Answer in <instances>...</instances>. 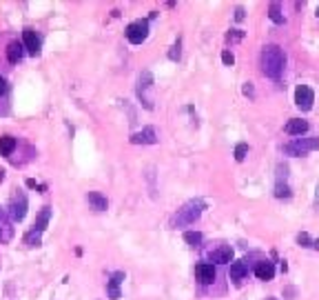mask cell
Here are the masks:
<instances>
[{"label": "cell", "mask_w": 319, "mask_h": 300, "mask_svg": "<svg viewBox=\"0 0 319 300\" xmlns=\"http://www.w3.org/2000/svg\"><path fill=\"white\" fill-rule=\"evenodd\" d=\"M49 218H51V209H49V207H45L40 213H38L36 222H33V231H38V233H45L47 225H49Z\"/></svg>", "instance_id": "obj_17"}, {"label": "cell", "mask_w": 319, "mask_h": 300, "mask_svg": "<svg viewBox=\"0 0 319 300\" xmlns=\"http://www.w3.org/2000/svg\"><path fill=\"white\" fill-rule=\"evenodd\" d=\"M313 247H315V249L319 251V240H315V242H313Z\"/></svg>", "instance_id": "obj_34"}, {"label": "cell", "mask_w": 319, "mask_h": 300, "mask_svg": "<svg viewBox=\"0 0 319 300\" xmlns=\"http://www.w3.org/2000/svg\"><path fill=\"white\" fill-rule=\"evenodd\" d=\"M315 149H319V138H295L288 145H284L286 156H306Z\"/></svg>", "instance_id": "obj_3"}, {"label": "cell", "mask_w": 319, "mask_h": 300, "mask_svg": "<svg viewBox=\"0 0 319 300\" xmlns=\"http://www.w3.org/2000/svg\"><path fill=\"white\" fill-rule=\"evenodd\" d=\"M222 63L231 67L233 63H235V56H233V54H231V51H228V49H226V51H222Z\"/></svg>", "instance_id": "obj_26"}, {"label": "cell", "mask_w": 319, "mask_h": 300, "mask_svg": "<svg viewBox=\"0 0 319 300\" xmlns=\"http://www.w3.org/2000/svg\"><path fill=\"white\" fill-rule=\"evenodd\" d=\"M228 274H231L233 280H242L249 274V267H246L244 260H237V263H231V271H228Z\"/></svg>", "instance_id": "obj_18"}, {"label": "cell", "mask_w": 319, "mask_h": 300, "mask_svg": "<svg viewBox=\"0 0 319 300\" xmlns=\"http://www.w3.org/2000/svg\"><path fill=\"white\" fill-rule=\"evenodd\" d=\"M208 260H211V263H220V265L231 263V260H233V249L228 245L217 247V249H213L211 254H208Z\"/></svg>", "instance_id": "obj_11"}, {"label": "cell", "mask_w": 319, "mask_h": 300, "mask_svg": "<svg viewBox=\"0 0 319 300\" xmlns=\"http://www.w3.org/2000/svg\"><path fill=\"white\" fill-rule=\"evenodd\" d=\"M180 47H182V45H180V40L171 47V51H169V58L171 60H180V54H182V51H180Z\"/></svg>", "instance_id": "obj_25"}, {"label": "cell", "mask_w": 319, "mask_h": 300, "mask_svg": "<svg viewBox=\"0 0 319 300\" xmlns=\"http://www.w3.org/2000/svg\"><path fill=\"white\" fill-rule=\"evenodd\" d=\"M313 102H315V94H313V89L306 87V85H299V87L295 89V104H297L302 111H311Z\"/></svg>", "instance_id": "obj_7"}, {"label": "cell", "mask_w": 319, "mask_h": 300, "mask_svg": "<svg viewBox=\"0 0 319 300\" xmlns=\"http://www.w3.org/2000/svg\"><path fill=\"white\" fill-rule=\"evenodd\" d=\"M266 300H277V298H266Z\"/></svg>", "instance_id": "obj_35"}, {"label": "cell", "mask_w": 319, "mask_h": 300, "mask_svg": "<svg viewBox=\"0 0 319 300\" xmlns=\"http://www.w3.org/2000/svg\"><path fill=\"white\" fill-rule=\"evenodd\" d=\"M184 240H187L191 247H199L202 245V233L199 231H187L184 233Z\"/></svg>", "instance_id": "obj_22"}, {"label": "cell", "mask_w": 319, "mask_h": 300, "mask_svg": "<svg viewBox=\"0 0 319 300\" xmlns=\"http://www.w3.org/2000/svg\"><path fill=\"white\" fill-rule=\"evenodd\" d=\"M87 202L91 204L96 211H107L109 209V200H107V196H102L100 192H89L87 194Z\"/></svg>", "instance_id": "obj_15"}, {"label": "cell", "mask_w": 319, "mask_h": 300, "mask_svg": "<svg viewBox=\"0 0 319 300\" xmlns=\"http://www.w3.org/2000/svg\"><path fill=\"white\" fill-rule=\"evenodd\" d=\"M242 92H244V96H255V89H253V83H244V87H242Z\"/></svg>", "instance_id": "obj_28"}, {"label": "cell", "mask_w": 319, "mask_h": 300, "mask_svg": "<svg viewBox=\"0 0 319 300\" xmlns=\"http://www.w3.org/2000/svg\"><path fill=\"white\" fill-rule=\"evenodd\" d=\"M315 209L319 211V183H317V187H315Z\"/></svg>", "instance_id": "obj_32"}, {"label": "cell", "mask_w": 319, "mask_h": 300, "mask_svg": "<svg viewBox=\"0 0 319 300\" xmlns=\"http://www.w3.org/2000/svg\"><path fill=\"white\" fill-rule=\"evenodd\" d=\"M4 180V169H0V183Z\"/></svg>", "instance_id": "obj_33"}, {"label": "cell", "mask_w": 319, "mask_h": 300, "mask_svg": "<svg viewBox=\"0 0 319 300\" xmlns=\"http://www.w3.org/2000/svg\"><path fill=\"white\" fill-rule=\"evenodd\" d=\"M131 142L133 145H155L158 142V131H155V127H144L142 131L133 133Z\"/></svg>", "instance_id": "obj_9"}, {"label": "cell", "mask_w": 319, "mask_h": 300, "mask_svg": "<svg viewBox=\"0 0 319 300\" xmlns=\"http://www.w3.org/2000/svg\"><path fill=\"white\" fill-rule=\"evenodd\" d=\"M22 58H25V45L18 42V40H11L7 45V60L11 65H18Z\"/></svg>", "instance_id": "obj_12"}, {"label": "cell", "mask_w": 319, "mask_h": 300, "mask_svg": "<svg viewBox=\"0 0 319 300\" xmlns=\"http://www.w3.org/2000/svg\"><path fill=\"white\" fill-rule=\"evenodd\" d=\"M4 92H7V80H4L2 76H0V96H2Z\"/></svg>", "instance_id": "obj_31"}, {"label": "cell", "mask_w": 319, "mask_h": 300, "mask_svg": "<svg viewBox=\"0 0 319 300\" xmlns=\"http://www.w3.org/2000/svg\"><path fill=\"white\" fill-rule=\"evenodd\" d=\"M122 280H125V274H122V271H116V274L109 278V283H107L109 300H118V298H120V285H122Z\"/></svg>", "instance_id": "obj_13"}, {"label": "cell", "mask_w": 319, "mask_h": 300, "mask_svg": "<svg viewBox=\"0 0 319 300\" xmlns=\"http://www.w3.org/2000/svg\"><path fill=\"white\" fill-rule=\"evenodd\" d=\"M149 36V20H135L127 27V40L131 45H142Z\"/></svg>", "instance_id": "obj_5"}, {"label": "cell", "mask_w": 319, "mask_h": 300, "mask_svg": "<svg viewBox=\"0 0 319 300\" xmlns=\"http://www.w3.org/2000/svg\"><path fill=\"white\" fill-rule=\"evenodd\" d=\"M246 154H249V145H246V142H240V145L235 147V160L242 163V160L246 158Z\"/></svg>", "instance_id": "obj_23"}, {"label": "cell", "mask_w": 319, "mask_h": 300, "mask_svg": "<svg viewBox=\"0 0 319 300\" xmlns=\"http://www.w3.org/2000/svg\"><path fill=\"white\" fill-rule=\"evenodd\" d=\"M27 187H29V189H40V192H45V185H38L36 183V180H33V178H29V180H27Z\"/></svg>", "instance_id": "obj_29"}, {"label": "cell", "mask_w": 319, "mask_h": 300, "mask_svg": "<svg viewBox=\"0 0 319 300\" xmlns=\"http://www.w3.org/2000/svg\"><path fill=\"white\" fill-rule=\"evenodd\" d=\"M297 242H299V247H313V240H311V236H308L306 231H302L297 236Z\"/></svg>", "instance_id": "obj_24"}, {"label": "cell", "mask_w": 319, "mask_h": 300, "mask_svg": "<svg viewBox=\"0 0 319 300\" xmlns=\"http://www.w3.org/2000/svg\"><path fill=\"white\" fill-rule=\"evenodd\" d=\"M317 16H319V9H317Z\"/></svg>", "instance_id": "obj_36"}, {"label": "cell", "mask_w": 319, "mask_h": 300, "mask_svg": "<svg viewBox=\"0 0 319 300\" xmlns=\"http://www.w3.org/2000/svg\"><path fill=\"white\" fill-rule=\"evenodd\" d=\"M268 18L275 22V25H284V22H286V18H284V13H282V9H279L277 2H273L268 7Z\"/></svg>", "instance_id": "obj_20"}, {"label": "cell", "mask_w": 319, "mask_h": 300, "mask_svg": "<svg viewBox=\"0 0 319 300\" xmlns=\"http://www.w3.org/2000/svg\"><path fill=\"white\" fill-rule=\"evenodd\" d=\"M226 38H228V40H242V38H244V31H242V29H233Z\"/></svg>", "instance_id": "obj_27"}, {"label": "cell", "mask_w": 319, "mask_h": 300, "mask_svg": "<svg viewBox=\"0 0 319 300\" xmlns=\"http://www.w3.org/2000/svg\"><path fill=\"white\" fill-rule=\"evenodd\" d=\"M255 276L259 280H273V276H275V267L273 263H268V260H264V263H259L255 267Z\"/></svg>", "instance_id": "obj_16"}, {"label": "cell", "mask_w": 319, "mask_h": 300, "mask_svg": "<svg viewBox=\"0 0 319 300\" xmlns=\"http://www.w3.org/2000/svg\"><path fill=\"white\" fill-rule=\"evenodd\" d=\"M151 89H153V74L151 71H142L137 76V98L144 104V109H153V98L149 96Z\"/></svg>", "instance_id": "obj_4"}, {"label": "cell", "mask_w": 319, "mask_h": 300, "mask_svg": "<svg viewBox=\"0 0 319 300\" xmlns=\"http://www.w3.org/2000/svg\"><path fill=\"white\" fill-rule=\"evenodd\" d=\"M275 196H277V198H290L293 194H290V187H288L286 183L277 180V183H275Z\"/></svg>", "instance_id": "obj_21"}, {"label": "cell", "mask_w": 319, "mask_h": 300, "mask_svg": "<svg viewBox=\"0 0 319 300\" xmlns=\"http://www.w3.org/2000/svg\"><path fill=\"white\" fill-rule=\"evenodd\" d=\"M235 20H244V9H242V7L235 9Z\"/></svg>", "instance_id": "obj_30"}, {"label": "cell", "mask_w": 319, "mask_h": 300, "mask_svg": "<svg viewBox=\"0 0 319 300\" xmlns=\"http://www.w3.org/2000/svg\"><path fill=\"white\" fill-rule=\"evenodd\" d=\"M16 149V138L13 136H0V156H9Z\"/></svg>", "instance_id": "obj_19"}, {"label": "cell", "mask_w": 319, "mask_h": 300, "mask_svg": "<svg viewBox=\"0 0 319 300\" xmlns=\"http://www.w3.org/2000/svg\"><path fill=\"white\" fill-rule=\"evenodd\" d=\"M284 131L288 133V136H302V133L308 131V122L302 120V118H293V120L286 122V127H284Z\"/></svg>", "instance_id": "obj_14"}, {"label": "cell", "mask_w": 319, "mask_h": 300, "mask_svg": "<svg viewBox=\"0 0 319 300\" xmlns=\"http://www.w3.org/2000/svg\"><path fill=\"white\" fill-rule=\"evenodd\" d=\"M22 45H25L27 54L38 56V54H40V47H42V38L38 36L33 29H25V31H22Z\"/></svg>", "instance_id": "obj_8"}, {"label": "cell", "mask_w": 319, "mask_h": 300, "mask_svg": "<svg viewBox=\"0 0 319 300\" xmlns=\"http://www.w3.org/2000/svg\"><path fill=\"white\" fill-rule=\"evenodd\" d=\"M284 65H286V56H284L282 47L277 45H266L261 51V71L268 78L277 80L284 74Z\"/></svg>", "instance_id": "obj_1"}, {"label": "cell", "mask_w": 319, "mask_h": 300, "mask_svg": "<svg viewBox=\"0 0 319 300\" xmlns=\"http://www.w3.org/2000/svg\"><path fill=\"white\" fill-rule=\"evenodd\" d=\"M215 267L208 265V263H199L197 267H195V278L199 280L202 285H211L213 280H215Z\"/></svg>", "instance_id": "obj_10"}, {"label": "cell", "mask_w": 319, "mask_h": 300, "mask_svg": "<svg viewBox=\"0 0 319 300\" xmlns=\"http://www.w3.org/2000/svg\"><path fill=\"white\" fill-rule=\"evenodd\" d=\"M9 216H11L13 222H20L27 216V196L22 192L13 194L11 202H9Z\"/></svg>", "instance_id": "obj_6"}, {"label": "cell", "mask_w": 319, "mask_h": 300, "mask_svg": "<svg viewBox=\"0 0 319 300\" xmlns=\"http://www.w3.org/2000/svg\"><path fill=\"white\" fill-rule=\"evenodd\" d=\"M204 209H206V202H204V200H199V198L189 200V202H184L182 207L178 209V213L173 216L171 225H173V227H187V225H193V222L197 220L199 216H202Z\"/></svg>", "instance_id": "obj_2"}]
</instances>
